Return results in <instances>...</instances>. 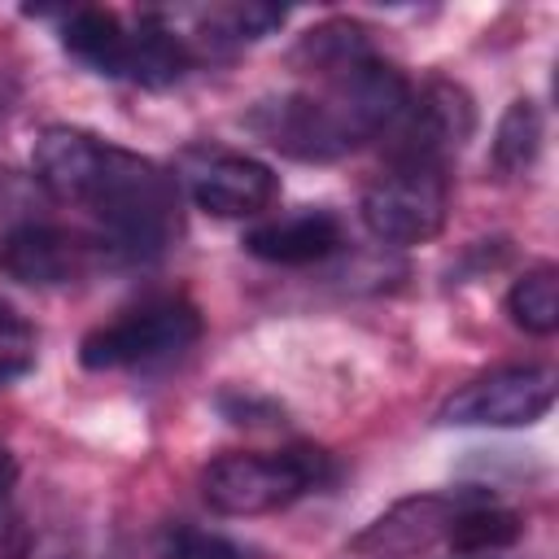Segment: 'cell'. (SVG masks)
Returning a JSON list of instances; mask_svg holds the SVG:
<instances>
[{"mask_svg":"<svg viewBox=\"0 0 559 559\" xmlns=\"http://www.w3.org/2000/svg\"><path fill=\"white\" fill-rule=\"evenodd\" d=\"M245 127L297 162H336L358 148L345 118L332 109L323 92H284L266 96L245 114Z\"/></svg>","mask_w":559,"mask_h":559,"instance_id":"9c48e42d","label":"cell"},{"mask_svg":"<svg viewBox=\"0 0 559 559\" xmlns=\"http://www.w3.org/2000/svg\"><path fill=\"white\" fill-rule=\"evenodd\" d=\"M157 555H162V559H253L249 546H240V542H231V537H223V533L197 528V524H188V520L162 528Z\"/></svg>","mask_w":559,"mask_h":559,"instance_id":"ac0fdd59","label":"cell"},{"mask_svg":"<svg viewBox=\"0 0 559 559\" xmlns=\"http://www.w3.org/2000/svg\"><path fill=\"white\" fill-rule=\"evenodd\" d=\"M35 179L66 205H83L127 258H157L179 236V183L157 162L79 127H44L31 148Z\"/></svg>","mask_w":559,"mask_h":559,"instance_id":"6da1fadb","label":"cell"},{"mask_svg":"<svg viewBox=\"0 0 559 559\" xmlns=\"http://www.w3.org/2000/svg\"><path fill=\"white\" fill-rule=\"evenodd\" d=\"M22 559H74V555H70L61 542H44V546H35V542H31V550H26Z\"/></svg>","mask_w":559,"mask_h":559,"instance_id":"7402d4cb","label":"cell"},{"mask_svg":"<svg viewBox=\"0 0 559 559\" xmlns=\"http://www.w3.org/2000/svg\"><path fill=\"white\" fill-rule=\"evenodd\" d=\"M218 411L231 424H240V428H266V424H280V415H284L275 402L253 397V393H223L218 397Z\"/></svg>","mask_w":559,"mask_h":559,"instance_id":"44dd1931","label":"cell"},{"mask_svg":"<svg viewBox=\"0 0 559 559\" xmlns=\"http://www.w3.org/2000/svg\"><path fill=\"white\" fill-rule=\"evenodd\" d=\"M480 498H489V493L463 489V493H419V498H402V502L389 507L380 520H371V524L349 542V550H354V555H376V559H384V555H411V550H419V546L445 537L450 524H454V515L467 511V507L480 502Z\"/></svg>","mask_w":559,"mask_h":559,"instance_id":"30bf717a","label":"cell"},{"mask_svg":"<svg viewBox=\"0 0 559 559\" xmlns=\"http://www.w3.org/2000/svg\"><path fill=\"white\" fill-rule=\"evenodd\" d=\"M371 44H367V26L349 22V17H332V22H319L301 35V44L293 48V61L301 70H310L314 79H328L345 66H354L358 57H367Z\"/></svg>","mask_w":559,"mask_h":559,"instance_id":"5bb4252c","label":"cell"},{"mask_svg":"<svg viewBox=\"0 0 559 559\" xmlns=\"http://www.w3.org/2000/svg\"><path fill=\"white\" fill-rule=\"evenodd\" d=\"M542 140H546V122H542L537 100H528V96L511 100L507 114L498 118V131H493V144H489V162H493V170L507 175V179L524 175V170L537 162Z\"/></svg>","mask_w":559,"mask_h":559,"instance_id":"4fadbf2b","label":"cell"},{"mask_svg":"<svg viewBox=\"0 0 559 559\" xmlns=\"http://www.w3.org/2000/svg\"><path fill=\"white\" fill-rule=\"evenodd\" d=\"M197 22H201V35L210 44L236 48V44H258L275 26H284V9H275V4H223V9L197 13Z\"/></svg>","mask_w":559,"mask_h":559,"instance_id":"e0dca14e","label":"cell"},{"mask_svg":"<svg viewBox=\"0 0 559 559\" xmlns=\"http://www.w3.org/2000/svg\"><path fill=\"white\" fill-rule=\"evenodd\" d=\"M555 389H559L555 367H542V362L498 367V371L476 376L463 389H454L441 402L437 424H445V428H524V424H537L555 406Z\"/></svg>","mask_w":559,"mask_h":559,"instance_id":"5b68a950","label":"cell"},{"mask_svg":"<svg viewBox=\"0 0 559 559\" xmlns=\"http://www.w3.org/2000/svg\"><path fill=\"white\" fill-rule=\"evenodd\" d=\"M520 533H524V520H520L515 511L498 507L493 498H480V502H472L467 511L454 515L445 542H450L459 555H480V550H502V546H511Z\"/></svg>","mask_w":559,"mask_h":559,"instance_id":"2e32d148","label":"cell"},{"mask_svg":"<svg viewBox=\"0 0 559 559\" xmlns=\"http://www.w3.org/2000/svg\"><path fill=\"white\" fill-rule=\"evenodd\" d=\"M31 550V528L17 507V459L0 445V559H22Z\"/></svg>","mask_w":559,"mask_h":559,"instance_id":"d6986e66","label":"cell"},{"mask_svg":"<svg viewBox=\"0 0 559 559\" xmlns=\"http://www.w3.org/2000/svg\"><path fill=\"white\" fill-rule=\"evenodd\" d=\"M507 314L528 336H550L559 328V271L550 262L528 266L507 293Z\"/></svg>","mask_w":559,"mask_h":559,"instance_id":"9a60e30c","label":"cell"},{"mask_svg":"<svg viewBox=\"0 0 559 559\" xmlns=\"http://www.w3.org/2000/svg\"><path fill=\"white\" fill-rule=\"evenodd\" d=\"M201 336V310L183 297H148L118 319L92 328L79 341V362L87 371H118V367H148L162 358L183 354Z\"/></svg>","mask_w":559,"mask_h":559,"instance_id":"3957f363","label":"cell"},{"mask_svg":"<svg viewBox=\"0 0 559 559\" xmlns=\"http://www.w3.org/2000/svg\"><path fill=\"white\" fill-rule=\"evenodd\" d=\"M345 245V227L332 210L323 205H306L297 214L284 218H266L258 227L245 231V249L262 262L275 266H306V262H323Z\"/></svg>","mask_w":559,"mask_h":559,"instance_id":"8fae6325","label":"cell"},{"mask_svg":"<svg viewBox=\"0 0 559 559\" xmlns=\"http://www.w3.org/2000/svg\"><path fill=\"white\" fill-rule=\"evenodd\" d=\"M175 183H183L192 205L214 218H253L280 197V175L266 162L218 144L183 148Z\"/></svg>","mask_w":559,"mask_h":559,"instance_id":"52a82bcc","label":"cell"},{"mask_svg":"<svg viewBox=\"0 0 559 559\" xmlns=\"http://www.w3.org/2000/svg\"><path fill=\"white\" fill-rule=\"evenodd\" d=\"M476 131V105L467 87L450 79H432L419 92H411L397 122L384 131L393 166H437L445 170V157H454Z\"/></svg>","mask_w":559,"mask_h":559,"instance_id":"8992f818","label":"cell"},{"mask_svg":"<svg viewBox=\"0 0 559 559\" xmlns=\"http://www.w3.org/2000/svg\"><path fill=\"white\" fill-rule=\"evenodd\" d=\"M61 48L83 61L92 74L127 79L131 61V26L109 9H74L61 22Z\"/></svg>","mask_w":559,"mask_h":559,"instance_id":"7c38bea8","label":"cell"},{"mask_svg":"<svg viewBox=\"0 0 559 559\" xmlns=\"http://www.w3.org/2000/svg\"><path fill=\"white\" fill-rule=\"evenodd\" d=\"M127 262L105 236L66 231L52 223H22L0 240V271L31 288H57Z\"/></svg>","mask_w":559,"mask_h":559,"instance_id":"ba28073f","label":"cell"},{"mask_svg":"<svg viewBox=\"0 0 559 559\" xmlns=\"http://www.w3.org/2000/svg\"><path fill=\"white\" fill-rule=\"evenodd\" d=\"M367 231L384 245H428L441 236L450 214L445 170L437 166H389L358 201Z\"/></svg>","mask_w":559,"mask_h":559,"instance_id":"277c9868","label":"cell"},{"mask_svg":"<svg viewBox=\"0 0 559 559\" xmlns=\"http://www.w3.org/2000/svg\"><path fill=\"white\" fill-rule=\"evenodd\" d=\"M336 480V463L319 445H288L275 454H218L201 472V498L218 515H266L319 493Z\"/></svg>","mask_w":559,"mask_h":559,"instance_id":"7a4b0ae2","label":"cell"},{"mask_svg":"<svg viewBox=\"0 0 559 559\" xmlns=\"http://www.w3.org/2000/svg\"><path fill=\"white\" fill-rule=\"evenodd\" d=\"M35 367V328L0 301V384L26 376Z\"/></svg>","mask_w":559,"mask_h":559,"instance_id":"ffe728a7","label":"cell"}]
</instances>
